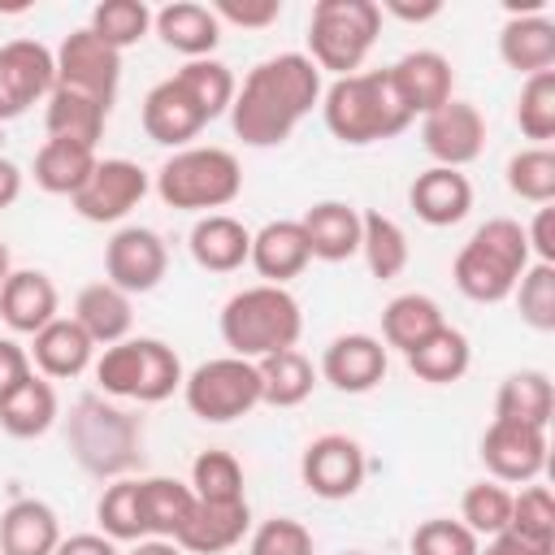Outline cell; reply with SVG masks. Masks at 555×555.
<instances>
[{"instance_id": "1", "label": "cell", "mask_w": 555, "mask_h": 555, "mask_svg": "<svg viewBox=\"0 0 555 555\" xmlns=\"http://www.w3.org/2000/svg\"><path fill=\"white\" fill-rule=\"evenodd\" d=\"M321 69L304 52H278L247 69L234 91L230 126L247 147H282L295 126L321 108Z\"/></svg>"}, {"instance_id": "2", "label": "cell", "mask_w": 555, "mask_h": 555, "mask_svg": "<svg viewBox=\"0 0 555 555\" xmlns=\"http://www.w3.org/2000/svg\"><path fill=\"white\" fill-rule=\"evenodd\" d=\"M234 91H238V82L225 61H217V56L186 61L182 69H173L143 95V113H139L143 134L173 152L191 147V139H199V130L208 121L230 113Z\"/></svg>"}, {"instance_id": "3", "label": "cell", "mask_w": 555, "mask_h": 555, "mask_svg": "<svg viewBox=\"0 0 555 555\" xmlns=\"http://www.w3.org/2000/svg\"><path fill=\"white\" fill-rule=\"evenodd\" d=\"M65 447L78 460V468L100 481L130 477L143 460V416H134L100 390L82 395L65 416Z\"/></svg>"}, {"instance_id": "4", "label": "cell", "mask_w": 555, "mask_h": 555, "mask_svg": "<svg viewBox=\"0 0 555 555\" xmlns=\"http://www.w3.org/2000/svg\"><path fill=\"white\" fill-rule=\"evenodd\" d=\"M321 117H325V130L347 147L386 143L412 126L403 100L395 95L390 69H360V74L334 78L321 91Z\"/></svg>"}, {"instance_id": "5", "label": "cell", "mask_w": 555, "mask_h": 555, "mask_svg": "<svg viewBox=\"0 0 555 555\" xmlns=\"http://www.w3.org/2000/svg\"><path fill=\"white\" fill-rule=\"evenodd\" d=\"M529 264H533V256H529L525 225L512 221V217H490L455 251L451 278H455L464 299L503 304V299H512V291H516V282H520V273Z\"/></svg>"}, {"instance_id": "6", "label": "cell", "mask_w": 555, "mask_h": 555, "mask_svg": "<svg viewBox=\"0 0 555 555\" xmlns=\"http://www.w3.org/2000/svg\"><path fill=\"white\" fill-rule=\"evenodd\" d=\"M221 343L230 347V356L238 360H264L273 351H286L299 343L304 334V312L299 299L286 286H243L225 299L221 308Z\"/></svg>"}, {"instance_id": "7", "label": "cell", "mask_w": 555, "mask_h": 555, "mask_svg": "<svg viewBox=\"0 0 555 555\" xmlns=\"http://www.w3.org/2000/svg\"><path fill=\"white\" fill-rule=\"evenodd\" d=\"M156 195L165 208H178V212H221L225 204L238 199L243 191V165L230 147H217V143H191V147H178L160 169H156Z\"/></svg>"}, {"instance_id": "8", "label": "cell", "mask_w": 555, "mask_h": 555, "mask_svg": "<svg viewBox=\"0 0 555 555\" xmlns=\"http://www.w3.org/2000/svg\"><path fill=\"white\" fill-rule=\"evenodd\" d=\"M100 395L130 399V403H165L173 390H182V360L165 338H121L100 351L91 364Z\"/></svg>"}, {"instance_id": "9", "label": "cell", "mask_w": 555, "mask_h": 555, "mask_svg": "<svg viewBox=\"0 0 555 555\" xmlns=\"http://www.w3.org/2000/svg\"><path fill=\"white\" fill-rule=\"evenodd\" d=\"M382 35V9L377 0H317L308 17V61L321 74L347 78L364 69V56L373 52Z\"/></svg>"}, {"instance_id": "10", "label": "cell", "mask_w": 555, "mask_h": 555, "mask_svg": "<svg viewBox=\"0 0 555 555\" xmlns=\"http://www.w3.org/2000/svg\"><path fill=\"white\" fill-rule=\"evenodd\" d=\"M182 399H186L191 416H199L204 425H230V421L247 416L251 408H260V373H256V360L217 356V360L195 364L182 377Z\"/></svg>"}, {"instance_id": "11", "label": "cell", "mask_w": 555, "mask_h": 555, "mask_svg": "<svg viewBox=\"0 0 555 555\" xmlns=\"http://www.w3.org/2000/svg\"><path fill=\"white\" fill-rule=\"evenodd\" d=\"M369 477V455L351 434H317L299 455V481L308 494L338 503L360 494Z\"/></svg>"}, {"instance_id": "12", "label": "cell", "mask_w": 555, "mask_h": 555, "mask_svg": "<svg viewBox=\"0 0 555 555\" xmlns=\"http://www.w3.org/2000/svg\"><path fill=\"white\" fill-rule=\"evenodd\" d=\"M152 191V178L143 165L126 160V156H104L95 160L91 178L78 186V195L69 199V208L82 217V221H95V225H108V221H121L130 217L143 195Z\"/></svg>"}, {"instance_id": "13", "label": "cell", "mask_w": 555, "mask_h": 555, "mask_svg": "<svg viewBox=\"0 0 555 555\" xmlns=\"http://www.w3.org/2000/svg\"><path fill=\"white\" fill-rule=\"evenodd\" d=\"M56 87V56L39 39L0 43V121H17Z\"/></svg>"}, {"instance_id": "14", "label": "cell", "mask_w": 555, "mask_h": 555, "mask_svg": "<svg viewBox=\"0 0 555 555\" xmlns=\"http://www.w3.org/2000/svg\"><path fill=\"white\" fill-rule=\"evenodd\" d=\"M169 273V247L152 225H121L104 243V282L126 295H147Z\"/></svg>"}, {"instance_id": "15", "label": "cell", "mask_w": 555, "mask_h": 555, "mask_svg": "<svg viewBox=\"0 0 555 555\" xmlns=\"http://www.w3.org/2000/svg\"><path fill=\"white\" fill-rule=\"evenodd\" d=\"M56 56V87H74L87 91L104 104L117 100V82H121V52L108 48L91 26H78L61 39Z\"/></svg>"}, {"instance_id": "16", "label": "cell", "mask_w": 555, "mask_h": 555, "mask_svg": "<svg viewBox=\"0 0 555 555\" xmlns=\"http://www.w3.org/2000/svg\"><path fill=\"white\" fill-rule=\"evenodd\" d=\"M546 429L538 425H520V421H490L481 434V464L490 473V481L503 486H529L542 477L546 468Z\"/></svg>"}, {"instance_id": "17", "label": "cell", "mask_w": 555, "mask_h": 555, "mask_svg": "<svg viewBox=\"0 0 555 555\" xmlns=\"http://www.w3.org/2000/svg\"><path fill=\"white\" fill-rule=\"evenodd\" d=\"M421 147L442 169H464L486 147V117L468 100H447L429 117H421Z\"/></svg>"}, {"instance_id": "18", "label": "cell", "mask_w": 555, "mask_h": 555, "mask_svg": "<svg viewBox=\"0 0 555 555\" xmlns=\"http://www.w3.org/2000/svg\"><path fill=\"white\" fill-rule=\"evenodd\" d=\"M390 369V351L377 334H338L325 343L321 351V377L343 390V395H369L373 386L386 382Z\"/></svg>"}, {"instance_id": "19", "label": "cell", "mask_w": 555, "mask_h": 555, "mask_svg": "<svg viewBox=\"0 0 555 555\" xmlns=\"http://www.w3.org/2000/svg\"><path fill=\"white\" fill-rule=\"evenodd\" d=\"M390 69V82H395V95L403 100L408 117H429L434 108H442L447 100H455V69L442 52L434 48H416V52H403Z\"/></svg>"}, {"instance_id": "20", "label": "cell", "mask_w": 555, "mask_h": 555, "mask_svg": "<svg viewBox=\"0 0 555 555\" xmlns=\"http://www.w3.org/2000/svg\"><path fill=\"white\" fill-rule=\"evenodd\" d=\"M408 208L434 225V230H447V225H460L473 208V182L464 169H442V165H429L412 178L408 186Z\"/></svg>"}, {"instance_id": "21", "label": "cell", "mask_w": 555, "mask_h": 555, "mask_svg": "<svg viewBox=\"0 0 555 555\" xmlns=\"http://www.w3.org/2000/svg\"><path fill=\"white\" fill-rule=\"evenodd\" d=\"M61 317V295L56 282L43 269H13L0 286V321L13 334H39L48 321Z\"/></svg>"}, {"instance_id": "22", "label": "cell", "mask_w": 555, "mask_h": 555, "mask_svg": "<svg viewBox=\"0 0 555 555\" xmlns=\"http://www.w3.org/2000/svg\"><path fill=\"white\" fill-rule=\"evenodd\" d=\"M30 364L39 369V377L48 382H69L82 377L95 364V343L87 338V330L74 317H56L48 321L35 338H30Z\"/></svg>"}, {"instance_id": "23", "label": "cell", "mask_w": 555, "mask_h": 555, "mask_svg": "<svg viewBox=\"0 0 555 555\" xmlns=\"http://www.w3.org/2000/svg\"><path fill=\"white\" fill-rule=\"evenodd\" d=\"M251 533V507L243 503H191V516L178 529V546L186 555H221L230 546H238Z\"/></svg>"}, {"instance_id": "24", "label": "cell", "mask_w": 555, "mask_h": 555, "mask_svg": "<svg viewBox=\"0 0 555 555\" xmlns=\"http://www.w3.org/2000/svg\"><path fill=\"white\" fill-rule=\"evenodd\" d=\"M152 30L160 35V43L186 61H204L212 56V48L221 43V22L212 13V4L199 0H169L152 13Z\"/></svg>"}, {"instance_id": "25", "label": "cell", "mask_w": 555, "mask_h": 555, "mask_svg": "<svg viewBox=\"0 0 555 555\" xmlns=\"http://www.w3.org/2000/svg\"><path fill=\"white\" fill-rule=\"evenodd\" d=\"M299 230L308 238L312 260L338 264L360 256V208L347 199H321L299 217Z\"/></svg>"}, {"instance_id": "26", "label": "cell", "mask_w": 555, "mask_h": 555, "mask_svg": "<svg viewBox=\"0 0 555 555\" xmlns=\"http://www.w3.org/2000/svg\"><path fill=\"white\" fill-rule=\"evenodd\" d=\"M186 251L204 273H234L251 256V230L230 212H208L191 225Z\"/></svg>"}, {"instance_id": "27", "label": "cell", "mask_w": 555, "mask_h": 555, "mask_svg": "<svg viewBox=\"0 0 555 555\" xmlns=\"http://www.w3.org/2000/svg\"><path fill=\"white\" fill-rule=\"evenodd\" d=\"M312 251H308V238L299 230V221L291 217H278V221H264L256 234H251V256L247 264L269 282V286H286L291 278H299L308 269Z\"/></svg>"}, {"instance_id": "28", "label": "cell", "mask_w": 555, "mask_h": 555, "mask_svg": "<svg viewBox=\"0 0 555 555\" xmlns=\"http://www.w3.org/2000/svg\"><path fill=\"white\" fill-rule=\"evenodd\" d=\"M499 56L525 78L555 69V22L546 13H507L499 26Z\"/></svg>"}, {"instance_id": "29", "label": "cell", "mask_w": 555, "mask_h": 555, "mask_svg": "<svg viewBox=\"0 0 555 555\" xmlns=\"http://www.w3.org/2000/svg\"><path fill=\"white\" fill-rule=\"evenodd\" d=\"M43 104H48L43 108L48 139H69V143H87V147H95L104 139L113 104H104L87 91H74V87H52V95Z\"/></svg>"}, {"instance_id": "30", "label": "cell", "mask_w": 555, "mask_h": 555, "mask_svg": "<svg viewBox=\"0 0 555 555\" xmlns=\"http://www.w3.org/2000/svg\"><path fill=\"white\" fill-rule=\"evenodd\" d=\"M61 546V516L43 499H13L0 516V555H52Z\"/></svg>"}, {"instance_id": "31", "label": "cell", "mask_w": 555, "mask_h": 555, "mask_svg": "<svg viewBox=\"0 0 555 555\" xmlns=\"http://www.w3.org/2000/svg\"><path fill=\"white\" fill-rule=\"evenodd\" d=\"M74 321L87 330V338L95 347H113L121 338H130L134 330V308H130V295L117 291L113 282H91L78 291L74 299Z\"/></svg>"}, {"instance_id": "32", "label": "cell", "mask_w": 555, "mask_h": 555, "mask_svg": "<svg viewBox=\"0 0 555 555\" xmlns=\"http://www.w3.org/2000/svg\"><path fill=\"white\" fill-rule=\"evenodd\" d=\"M61 416V399L56 386L39 373H30L22 386H13L0 399V429L9 438H43Z\"/></svg>"}, {"instance_id": "33", "label": "cell", "mask_w": 555, "mask_h": 555, "mask_svg": "<svg viewBox=\"0 0 555 555\" xmlns=\"http://www.w3.org/2000/svg\"><path fill=\"white\" fill-rule=\"evenodd\" d=\"M95 147H87V143H69V139H43V147L35 152V186L39 191H48V195H65V199H74L78 195V186L91 178V169H95Z\"/></svg>"}, {"instance_id": "34", "label": "cell", "mask_w": 555, "mask_h": 555, "mask_svg": "<svg viewBox=\"0 0 555 555\" xmlns=\"http://www.w3.org/2000/svg\"><path fill=\"white\" fill-rule=\"evenodd\" d=\"M447 325V317H442V308H438V299L434 295H421V291H408V295H395L386 308H382V343H386V351L395 347V351H412V347H421L434 330H442Z\"/></svg>"}, {"instance_id": "35", "label": "cell", "mask_w": 555, "mask_h": 555, "mask_svg": "<svg viewBox=\"0 0 555 555\" xmlns=\"http://www.w3.org/2000/svg\"><path fill=\"white\" fill-rule=\"evenodd\" d=\"M403 360H408V369H412L416 382L451 386V382H460V377L468 373V364H473V347H468L464 330L442 325V330H434L421 347H412Z\"/></svg>"}, {"instance_id": "36", "label": "cell", "mask_w": 555, "mask_h": 555, "mask_svg": "<svg viewBox=\"0 0 555 555\" xmlns=\"http://www.w3.org/2000/svg\"><path fill=\"white\" fill-rule=\"evenodd\" d=\"M551 412H555V390H551V377L542 369H516L499 382V395H494L499 421H520V425L546 429Z\"/></svg>"}, {"instance_id": "37", "label": "cell", "mask_w": 555, "mask_h": 555, "mask_svg": "<svg viewBox=\"0 0 555 555\" xmlns=\"http://www.w3.org/2000/svg\"><path fill=\"white\" fill-rule=\"evenodd\" d=\"M360 256H364V264L377 282L399 278L412 260L403 225L395 217H386L382 208H360Z\"/></svg>"}, {"instance_id": "38", "label": "cell", "mask_w": 555, "mask_h": 555, "mask_svg": "<svg viewBox=\"0 0 555 555\" xmlns=\"http://www.w3.org/2000/svg\"><path fill=\"white\" fill-rule=\"evenodd\" d=\"M256 373H260V403L269 408H299L317 386V369L299 347L256 360Z\"/></svg>"}, {"instance_id": "39", "label": "cell", "mask_w": 555, "mask_h": 555, "mask_svg": "<svg viewBox=\"0 0 555 555\" xmlns=\"http://www.w3.org/2000/svg\"><path fill=\"white\" fill-rule=\"evenodd\" d=\"M191 486L178 477H139V512H143V529L147 538H178L182 520L191 516Z\"/></svg>"}, {"instance_id": "40", "label": "cell", "mask_w": 555, "mask_h": 555, "mask_svg": "<svg viewBox=\"0 0 555 555\" xmlns=\"http://www.w3.org/2000/svg\"><path fill=\"white\" fill-rule=\"evenodd\" d=\"M191 494L199 503H243L247 499V481H243V464L238 455L208 447L191 460Z\"/></svg>"}, {"instance_id": "41", "label": "cell", "mask_w": 555, "mask_h": 555, "mask_svg": "<svg viewBox=\"0 0 555 555\" xmlns=\"http://www.w3.org/2000/svg\"><path fill=\"white\" fill-rule=\"evenodd\" d=\"M95 520L100 533L113 542H139L147 538L143 529V512H139V477H117L104 486L100 503H95Z\"/></svg>"}, {"instance_id": "42", "label": "cell", "mask_w": 555, "mask_h": 555, "mask_svg": "<svg viewBox=\"0 0 555 555\" xmlns=\"http://www.w3.org/2000/svg\"><path fill=\"white\" fill-rule=\"evenodd\" d=\"M516 126L533 147H546L555 139V69L529 74L516 95Z\"/></svg>"}, {"instance_id": "43", "label": "cell", "mask_w": 555, "mask_h": 555, "mask_svg": "<svg viewBox=\"0 0 555 555\" xmlns=\"http://www.w3.org/2000/svg\"><path fill=\"white\" fill-rule=\"evenodd\" d=\"M108 48L126 52L134 48L143 35H152V9L143 0H100L91 9V22H87Z\"/></svg>"}, {"instance_id": "44", "label": "cell", "mask_w": 555, "mask_h": 555, "mask_svg": "<svg viewBox=\"0 0 555 555\" xmlns=\"http://www.w3.org/2000/svg\"><path fill=\"white\" fill-rule=\"evenodd\" d=\"M507 191L533 208L555 199V152L551 147H520L507 156Z\"/></svg>"}, {"instance_id": "45", "label": "cell", "mask_w": 555, "mask_h": 555, "mask_svg": "<svg viewBox=\"0 0 555 555\" xmlns=\"http://www.w3.org/2000/svg\"><path fill=\"white\" fill-rule=\"evenodd\" d=\"M460 520L477 533V538H494L507 529L512 520V490L503 481H473L460 499Z\"/></svg>"}, {"instance_id": "46", "label": "cell", "mask_w": 555, "mask_h": 555, "mask_svg": "<svg viewBox=\"0 0 555 555\" xmlns=\"http://www.w3.org/2000/svg\"><path fill=\"white\" fill-rule=\"evenodd\" d=\"M516 308H520V321L538 334H551L555 330V264H542L533 260L520 282H516Z\"/></svg>"}, {"instance_id": "47", "label": "cell", "mask_w": 555, "mask_h": 555, "mask_svg": "<svg viewBox=\"0 0 555 555\" xmlns=\"http://www.w3.org/2000/svg\"><path fill=\"white\" fill-rule=\"evenodd\" d=\"M512 533L538 542V546H555V499L546 486L529 481L520 486V494H512V520H507Z\"/></svg>"}, {"instance_id": "48", "label": "cell", "mask_w": 555, "mask_h": 555, "mask_svg": "<svg viewBox=\"0 0 555 555\" xmlns=\"http://www.w3.org/2000/svg\"><path fill=\"white\" fill-rule=\"evenodd\" d=\"M477 546L481 538L464 520H451V516H429L408 538L412 555H477Z\"/></svg>"}, {"instance_id": "49", "label": "cell", "mask_w": 555, "mask_h": 555, "mask_svg": "<svg viewBox=\"0 0 555 555\" xmlns=\"http://www.w3.org/2000/svg\"><path fill=\"white\" fill-rule=\"evenodd\" d=\"M247 555H317V551H312V533L295 516H273L251 529Z\"/></svg>"}, {"instance_id": "50", "label": "cell", "mask_w": 555, "mask_h": 555, "mask_svg": "<svg viewBox=\"0 0 555 555\" xmlns=\"http://www.w3.org/2000/svg\"><path fill=\"white\" fill-rule=\"evenodd\" d=\"M212 13H217V22H230L243 30H264L282 17V0H217Z\"/></svg>"}, {"instance_id": "51", "label": "cell", "mask_w": 555, "mask_h": 555, "mask_svg": "<svg viewBox=\"0 0 555 555\" xmlns=\"http://www.w3.org/2000/svg\"><path fill=\"white\" fill-rule=\"evenodd\" d=\"M525 238H529V256L542 260V264H555V208L542 204L533 212V221L525 225Z\"/></svg>"}, {"instance_id": "52", "label": "cell", "mask_w": 555, "mask_h": 555, "mask_svg": "<svg viewBox=\"0 0 555 555\" xmlns=\"http://www.w3.org/2000/svg\"><path fill=\"white\" fill-rule=\"evenodd\" d=\"M30 373H35L30 351H26L22 343H13V338H0V399H4L13 386H22Z\"/></svg>"}, {"instance_id": "53", "label": "cell", "mask_w": 555, "mask_h": 555, "mask_svg": "<svg viewBox=\"0 0 555 555\" xmlns=\"http://www.w3.org/2000/svg\"><path fill=\"white\" fill-rule=\"evenodd\" d=\"M477 555H555V546H538V542H529V538L503 529V533L486 538V542L477 546Z\"/></svg>"}, {"instance_id": "54", "label": "cell", "mask_w": 555, "mask_h": 555, "mask_svg": "<svg viewBox=\"0 0 555 555\" xmlns=\"http://www.w3.org/2000/svg\"><path fill=\"white\" fill-rule=\"evenodd\" d=\"M52 555H121V551L104 533H69V538H61V546Z\"/></svg>"}, {"instance_id": "55", "label": "cell", "mask_w": 555, "mask_h": 555, "mask_svg": "<svg viewBox=\"0 0 555 555\" xmlns=\"http://www.w3.org/2000/svg\"><path fill=\"white\" fill-rule=\"evenodd\" d=\"M382 13H390V17H399V22H429V17H438L442 13V0H425V4H408V0H386V4H377Z\"/></svg>"}, {"instance_id": "56", "label": "cell", "mask_w": 555, "mask_h": 555, "mask_svg": "<svg viewBox=\"0 0 555 555\" xmlns=\"http://www.w3.org/2000/svg\"><path fill=\"white\" fill-rule=\"evenodd\" d=\"M17 195H22V169H17L9 156H0V212L13 208Z\"/></svg>"}, {"instance_id": "57", "label": "cell", "mask_w": 555, "mask_h": 555, "mask_svg": "<svg viewBox=\"0 0 555 555\" xmlns=\"http://www.w3.org/2000/svg\"><path fill=\"white\" fill-rule=\"evenodd\" d=\"M121 555H186L178 542H169V538H139L130 551H121Z\"/></svg>"}, {"instance_id": "58", "label": "cell", "mask_w": 555, "mask_h": 555, "mask_svg": "<svg viewBox=\"0 0 555 555\" xmlns=\"http://www.w3.org/2000/svg\"><path fill=\"white\" fill-rule=\"evenodd\" d=\"M13 273V256H9V243L0 238V286H4V278Z\"/></svg>"}, {"instance_id": "59", "label": "cell", "mask_w": 555, "mask_h": 555, "mask_svg": "<svg viewBox=\"0 0 555 555\" xmlns=\"http://www.w3.org/2000/svg\"><path fill=\"white\" fill-rule=\"evenodd\" d=\"M338 555H369V551H338Z\"/></svg>"}]
</instances>
